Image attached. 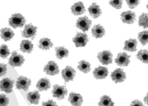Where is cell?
I'll list each match as a JSON object with an SVG mask.
<instances>
[{
  "mask_svg": "<svg viewBox=\"0 0 148 106\" xmlns=\"http://www.w3.org/2000/svg\"><path fill=\"white\" fill-rule=\"evenodd\" d=\"M9 24L11 26L14 28L23 27L26 22V20L20 14H13L9 18Z\"/></svg>",
  "mask_w": 148,
  "mask_h": 106,
  "instance_id": "1",
  "label": "cell"
},
{
  "mask_svg": "<svg viewBox=\"0 0 148 106\" xmlns=\"http://www.w3.org/2000/svg\"><path fill=\"white\" fill-rule=\"evenodd\" d=\"M25 62L23 56L18 54L17 51H13L9 59V63L12 67H20Z\"/></svg>",
  "mask_w": 148,
  "mask_h": 106,
  "instance_id": "2",
  "label": "cell"
},
{
  "mask_svg": "<svg viewBox=\"0 0 148 106\" xmlns=\"http://www.w3.org/2000/svg\"><path fill=\"white\" fill-rule=\"evenodd\" d=\"M52 94L53 97L57 98L59 100H62L67 95V89L65 86H61L58 84H55L53 86Z\"/></svg>",
  "mask_w": 148,
  "mask_h": 106,
  "instance_id": "3",
  "label": "cell"
},
{
  "mask_svg": "<svg viewBox=\"0 0 148 106\" xmlns=\"http://www.w3.org/2000/svg\"><path fill=\"white\" fill-rule=\"evenodd\" d=\"M14 81L8 77L0 81V89L1 90L4 91L7 94H9L12 91L14 84Z\"/></svg>",
  "mask_w": 148,
  "mask_h": 106,
  "instance_id": "4",
  "label": "cell"
},
{
  "mask_svg": "<svg viewBox=\"0 0 148 106\" xmlns=\"http://www.w3.org/2000/svg\"><path fill=\"white\" fill-rule=\"evenodd\" d=\"M88 41L87 35L81 33H77V35L73 39V41L77 47H84Z\"/></svg>",
  "mask_w": 148,
  "mask_h": 106,
  "instance_id": "5",
  "label": "cell"
},
{
  "mask_svg": "<svg viewBox=\"0 0 148 106\" xmlns=\"http://www.w3.org/2000/svg\"><path fill=\"white\" fill-rule=\"evenodd\" d=\"M97 58L99 62L104 65L112 63V54L110 51H103L98 54Z\"/></svg>",
  "mask_w": 148,
  "mask_h": 106,
  "instance_id": "6",
  "label": "cell"
},
{
  "mask_svg": "<svg viewBox=\"0 0 148 106\" xmlns=\"http://www.w3.org/2000/svg\"><path fill=\"white\" fill-rule=\"evenodd\" d=\"M38 28L36 26H34L31 24L26 25L25 28L22 32V37L27 38H31L34 39L37 33Z\"/></svg>",
  "mask_w": 148,
  "mask_h": 106,
  "instance_id": "7",
  "label": "cell"
},
{
  "mask_svg": "<svg viewBox=\"0 0 148 106\" xmlns=\"http://www.w3.org/2000/svg\"><path fill=\"white\" fill-rule=\"evenodd\" d=\"M92 24V21L86 16L79 18L77 20L76 26L83 32L88 31Z\"/></svg>",
  "mask_w": 148,
  "mask_h": 106,
  "instance_id": "8",
  "label": "cell"
},
{
  "mask_svg": "<svg viewBox=\"0 0 148 106\" xmlns=\"http://www.w3.org/2000/svg\"><path fill=\"white\" fill-rule=\"evenodd\" d=\"M44 72L49 75L54 76L59 73V69L57 63L53 61H49L45 66Z\"/></svg>",
  "mask_w": 148,
  "mask_h": 106,
  "instance_id": "9",
  "label": "cell"
},
{
  "mask_svg": "<svg viewBox=\"0 0 148 106\" xmlns=\"http://www.w3.org/2000/svg\"><path fill=\"white\" fill-rule=\"evenodd\" d=\"M31 80L25 77L21 76L18 78L16 82V87L18 89H22L27 91L31 85Z\"/></svg>",
  "mask_w": 148,
  "mask_h": 106,
  "instance_id": "10",
  "label": "cell"
},
{
  "mask_svg": "<svg viewBox=\"0 0 148 106\" xmlns=\"http://www.w3.org/2000/svg\"><path fill=\"white\" fill-rule=\"evenodd\" d=\"M111 77L115 83L123 82L126 79V74L122 69H116L112 72Z\"/></svg>",
  "mask_w": 148,
  "mask_h": 106,
  "instance_id": "11",
  "label": "cell"
},
{
  "mask_svg": "<svg viewBox=\"0 0 148 106\" xmlns=\"http://www.w3.org/2000/svg\"><path fill=\"white\" fill-rule=\"evenodd\" d=\"M76 71L71 66H66L62 71V76L63 79L66 82L73 81L76 75Z\"/></svg>",
  "mask_w": 148,
  "mask_h": 106,
  "instance_id": "12",
  "label": "cell"
},
{
  "mask_svg": "<svg viewBox=\"0 0 148 106\" xmlns=\"http://www.w3.org/2000/svg\"><path fill=\"white\" fill-rule=\"evenodd\" d=\"M130 57L125 52L119 53L115 59V63L118 66H127L130 62Z\"/></svg>",
  "mask_w": 148,
  "mask_h": 106,
  "instance_id": "13",
  "label": "cell"
},
{
  "mask_svg": "<svg viewBox=\"0 0 148 106\" xmlns=\"http://www.w3.org/2000/svg\"><path fill=\"white\" fill-rule=\"evenodd\" d=\"M121 18L123 23L129 24H132L136 20V15L131 11L123 12L121 14Z\"/></svg>",
  "mask_w": 148,
  "mask_h": 106,
  "instance_id": "14",
  "label": "cell"
},
{
  "mask_svg": "<svg viewBox=\"0 0 148 106\" xmlns=\"http://www.w3.org/2000/svg\"><path fill=\"white\" fill-rule=\"evenodd\" d=\"M108 73L107 68L103 66L96 68L93 72V76L97 79H104L108 75Z\"/></svg>",
  "mask_w": 148,
  "mask_h": 106,
  "instance_id": "15",
  "label": "cell"
},
{
  "mask_svg": "<svg viewBox=\"0 0 148 106\" xmlns=\"http://www.w3.org/2000/svg\"><path fill=\"white\" fill-rule=\"evenodd\" d=\"M68 101L73 106H81L83 102V97L79 94L72 92L69 95Z\"/></svg>",
  "mask_w": 148,
  "mask_h": 106,
  "instance_id": "16",
  "label": "cell"
},
{
  "mask_svg": "<svg viewBox=\"0 0 148 106\" xmlns=\"http://www.w3.org/2000/svg\"><path fill=\"white\" fill-rule=\"evenodd\" d=\"M71 12L73 15L78 16L86 12L84 6L82 2H79L75 3L71 8Z\"/></svg>",
  "mask_w": 148,
  "mask_h": 106,
  "instance_id": "17",
  "label": "cell"
},
{
  "mask_svg": "<svg viewBox=\"0 0 148 106\" xmlns=\"http://www.w3.org/2000/svg\"><path fill=\"white\" fill-rule=\"evenodd\" d=\"M92 36L95 38H100L105 34V31L103 26L100 24L94 25L92 28Z\"/></svg>",
  "mask_w": 148,
  "mask_h": 106,
  "instance_id": "18",
  "label": "cell"
},
{
  "mask_svg": "<svg viewBox=\"0 0 148 106\" xmlns=\"http://www.w3.org/2000/svg\"><path fill=\"white\" fill-rule=\"evenodd\" d=\"M51 87V83L47 78L40 79L37 83L36 87L39 91H43L47 90Z\"/></svg>",
  "mask_w": 148,
  "mask_h": 106,
  "instance_id": "19",
  "label": "cell"
},
{
  "mask_svg": "<svg viewBox=\"0 0 148 106\" xmlns=\"http://www.w3.org/2000/svg\"><path fill=\"white\" fill-rule=\"evenodd\" d=\"M0 31L1 38L6 42L11 40L14 37V33L10 28L7 27L2 28L0 30Z\"/></svg>",
  "mask_w": 148,
  "mask_h": 106,
  "instance_id": "20",
  "label": "cell"
},
{
  "mask_svg": "<svg viewBox=\"0 0 148 106\" xmlns=\"http://www.w3.org/2000/svg\"><path fill=\"white\" fill-rule=\"evenodd\" d=\"M88 11L90 15L95 19L99 18L102 14V11L100 7L95 3H92L89 7Z\"/></svg>",
  "mask_w": 148,
  "mask_h": 106,
  "instance_id": "21",
  "label": "cell"
},
{
  "mask_svg": "<svg viewBox=\"0 0 148 106\" xmlns=\"http://www.w3.org/2000/svg\"><path fill=\"white\" fill-rule=\"evenodd\" d=\"M137 41L136 39H130L129 40L125 41L123 50L130 52H134L137 50Z\"/></svg>",
  "mask_w": 148,
  "mask_h": 106,
  "instance_id": "22",
  "label": "cell"
},
{
  "mask_svg": "<svg viewBox=\"0 0 148 106\" xmlns=\"http://www.w3.org/2000/svg\"><path fill=\"white\" fill-rule=\"evenodd\" d=\"M27 100L32 104H38L40 100V94L37 90L29 92L27 95Z\"/></svg>",
  "mask_w": 148,
  "mask_h": 106,
  "instance_id": "23",
  "label": "cell"
},
{
  "mask_svg": "<svg viewBox=\"0 0 148 106\" xmlns=\"http://www.w3.org/2000/svg\"><path fill=\"white\" fill-rule=\"evenodd\" d=\"M33 47L32 41L23 40L20 44V50L24 53H30L33 50Z\"/></svg>",
  "mask_w": 148,
  "mask_h": 106,
  "instance_id": "24",
  "label": "cell"
},
{
  "mask_svg": "<svg viewBox=\"0 0 148 106\" xmlns=\"http://www.w3.org/2000/svg\"><path fill=\"white\" fill-rule=\"evenodd\" d=\"M53 46V43L49 39L43 38L39 41L38 47L42 50H47L52 48Z\"/></svg>",
  "mask_w": 148,
  "mask_h": 106,
  "instance_id": "25",
  "label": "cell"
},
{
  "mask_svg": "<svg viewBox=\"0 0 148 106\" xmlns=\"http://www.w3.org/2000/svg\"><path fill=\"white\" fill-rule=\"evenodd\" d=\"M56 57L58 59H62L64 58L68 57L69 51L64 47H58L55 48Z\"/></svg>",
  "mask_w": 148,
  "mask_h": 106,
  "instance_id": "26",
  "label": "cell"
},
{
  "mask_svg": "<svg viewBox=\"0 0 148 106\" xmlns=\"http://www.w3.org/2000/svg\"><path fill=\"white\" fill-rule=\"evenodd\" d=\"M90 64L85 60H82L79 63L77 69L84 73H87L91 70Z\"/></svg>",
  "mask_w": 148,
  "mask_h": 106,
  "instance_id": "27",
  "label": "cell"
},
{
  "mask_svg": "<svg viewBox=\"0 0 148 106\" xmlns=\"http://www.w3.org/2000/svg\"><path fill=\"white\" fill-rule=\"evenodd\" d=\"M98 105L99 106H114V103L110 96L104 95L100 98Z\"/></svg>",
  "mask_w": 148,
  "mask_h": 106,
  "instance_id": "28",
  "label": "cell"
},
{
  "mask_svg": "<svg viewBox=\"0 0 148 106\" xmlns=\"http://www.w3.org/2000/svg\"><path fill=\"white\" fill-rule=\"evenodd\" d=\"M138 59L144 63H148V54L147 50H141L137 55Z\"/></svg>",
  "mask_w": 148,
  "mask_h": 106,
  "instance_id": "29",
  "label": "cell"
},
{
  "mask_svg": "<svg viewBox=\"0 0 148 106\" xmlns=\"http://www.w3.org/2000/svg\"><path fill=\"white\" fill-rule=\"evenodd\" d=\"M138 39L143 46L147 44L148 41V33L147 31L139 33L138 34Z\"/></svg>",
  "mask_w": 148,
  "mask_h": 106,
  "instance_id": "30",
  "label": "cell"
},
{
  "mask_svg": "<svg viewBox=\"0 0 148 106\" xmlns=\"http://www.w3.org/2000/svg\"><path fill=\"white\" fill-rule=\"evenodd\" d=\"M148 14L143 13L139 17L138 24L145 29L148 28Z\"/></svg>",
  "mask_w": 148,
  "mask_h": 106,
  "instance_id": "31",
  "label": "cell"
},
{
  "mask_svg": "<svg viewBox=\"0 0 148 106\" xmlns=\"http://www.w3.org/2000/svg\"><path fill=\"white\" fill-rule=\"evenodd\" d=\"M10 54V50L7 46L3 44L0 46V57L3 58H6Z\"/></svg>",
  "mask_w": 148,
  "mask_h": 106,
  "instance_id": "32",
  "label": "cell"
},
{
  "mask_svg": "<svg viewBox=\"0 0 148 106\" xmlns=\"http://www.w3.org/2000/svg\"><path fill=\"white\" fill-rule=\"evenodd\" d=\"M9 103V99L6 95L0 94V106H8Z\"/></svg>",
  "mask_w": 148,
  "mask_h": 106,
  "instance_id": "33",
  "label": "cell"
},
{
  "mask_svg": "<svg viewBox=\"0 0 148 106\" xmlns=\"http://www.w3.org/2000/svg\"><path fill=\"white\" fill-rule=\"evenodd\" d=\"M109 4L112 7L117 9H119L122 7L123 1H110Z\"/></svg>",
  "mask_w": 148,
  "mask_h": 106,
  "instance_id": "34",
  "label": "cell"
},
{
  "mask_svg": "<svg viewBox=\"0 0 148 106\" xmlns=\"http://www.w3.org/2000/svg\"><path fill=\"white\" fill-rule=\"evenodd\" d=\"M126 2L130 8L133 9L137 6L139 4L140 1L137 0H128V1H126Z\"/></svg>",
  "mask_w": 148,
  "mask_h": 106,
  "instance_id": "35",
  "label": "cell"
},
{
  "mask_svg": "<svg viewBox=\"0 0 148 106\" xmlns=\"http://www.w3.org/2000/svg\"><path fill=\"white\" fill-rule=\"evenodd\" d=\"M7 72V65L3 63H0V77L5 75Z\"/></svg>",
  "mask_w": 148,
  "mask_h": 106,
  "instance_id": "36",
  "label": "cell"
},
{
  "mask_svg": "<svg viewBox=\"0 0 148 106\" xmlns=\"http://www.w3.org/2000/svg\"><path fill=\"white\" fill-rule=\"evenodd\" d=\"M41 106H58V105L52 100H49L47 101L42 102Z\"/></svg>",
  "mask_w": 148,
  "mask_h": 106,
  "instance_id": "37",
  "label": "cell"
},
{
  "mask_svg": "<svg viewBox=\"0 0 148 106\" xmlns=\"http://www.w3.org/2000/svg\"><path fill=\"white\" fill-rule=\"evenodd\" d=\"M130 106H144L142 102L139 100H136L132 101L130 104Z\"/></svg>",
  "mask_w": 148,
  "mask_h": 106,
  "instance_id": "38",
  "label": "cell"
},
{
  "mask_svg": "<svg viewBox=\"0 0 148 106\" xmlns=\"http://www.w3.org/2000/svg\"><path fill=\"white\" fill-rule=\"evenodd\" d=\"M145 103L147 104L148 103V94L146 95V96L144 98Z\"/></svg>",
  "mask_w": 148,
  "mask_h": 106,
  "instance_id": "39",
  "label": "cell"
}]
</instances>
